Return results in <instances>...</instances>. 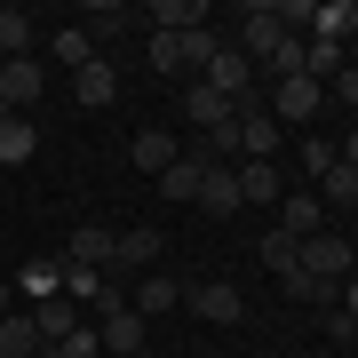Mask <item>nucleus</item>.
I'll return each mask as SVG.
<instances>
[{"mask_svg": "<svg viewBox=\"0 0 358 358\" xmlns=\"http://www.w3.org/2000/svg\"><path fill=\"white\" fill-rule=\"evenodd\" d=\"M32 40H40V24L24 8H0V64H16V56H32Z\"/></svg>", "mask_w": 358, "mask_h": 358, "instance_id": "nucleus-20", "label": "nucleus"}, {"mask_svg": "<svg viewBox=\"0 0 358 358\" xmlns=\"http://www.w3.org/2000/svg\"><path fill=\"white\" fill-rule=\"evenodd\" d=\"M303 48H310L303 32H279V40H271V56H263V72H271V88H279V80H303Z\"/></svg>", "mask_w": 358, "mask_h": 358, "instance_id": "nucleus-19", "label": "nucleus"}, {"mask_svg": "<svg viewBox=\"0 0 358 358\" xmlns=\"http://www.w3.org/2000/svg\"><path fill=\"white\" fill-rule=\"evenodd\" d=\"M279 120H271L263 112V103H247V112H239V159H271V152H279Z\"/></svg>", "mask_w": 358, "mask_h": 358, "instance_id": "nucleus-13", "label": "nucleus"}, {"mask_svg": "<svg viewBox=\"0 0 358 358\" xmlns=\"http://www.w3.org/2000/svg\"><path fill=\"white\" fill-rule=\"evenodd\" d=\"M128 159L143 167V176H167V167H176V136H167V128H143V136L128 143Z\"/></svg>", "mask_w": 358, "mask_h": 358, "instance_id": "nucleus-18", "label": "nucleus"}, {"mask_svg": "<svg viewBox=\"0 0 358 358\" xmlns=\"http://www.w3.org/2000/svg\"><path fill=\"white\" fill-rule=\"evenodd\" d=\"M96 350H103V334H96V327H72L64 343H48L40 358H96Z\"/></svg>", "mask_w": 358, "mask_h": 358, "instance_id": "nucleus-29", "label": "nucleus"}, {"mask_svg": "<svg viewBox=\"0 0 358 358\" xmlns=\"http://www.w3.org/2000/svg\"><path fill=\"white\" fill-rule=\"evenodd\" d=\"M128 24H136V16H128V8H103V0L80 16V32H88V48H96V56H103V40H112V32H128Z\"/></svg>", "mask_w": 358, "mask_h": 358, "instance_id": "nucleus-26", "label": "nucleus"}, {"mask_svg": "<svg viewBox=\"0 0 358 358\" xmlns=\"http://www.w3.org/2000/svg\"><path fill=\"white\" fill-rule=\"evenodd\" d=\"M8 310H16V279H0V319H8Z\"/></svg>", "mask_w": 358, "mask_h": 358, "instance_id": "nucleus-33", "label": "nucleus"}, {"mask_svg": "<svg viewBox=\"0 0 358 358\" xmlns=\"http://www.w3.org/2000/svg\"><path fill=\"white\" fill-rule=\"evenodd\" d=\"M303 271H310V279H334V287H343L350 271H358V247L343 239V231H310V239H303Z\"/></svg>", "mask_w": 358, "mask_h": 358, "instance_id": "nucleus-3", "label": "nucleus"}, {"mask_svg": "<svg viewBox=\"0 0 358 358\" xmlns=\"http://www.w3.org/2000/svg\"><path fill=\"white\" fill-rule=\"evenodd\" d=\"M255 255H263V271H279V279H287V271H303V239H287V231L271 223L263 239H255Z\"/></svg>", "mask_w": 358, "mask_h": 358, "instance_id": "nucleus-22", "label": "nucleus"}, {"mask_svg": "<svg viewBox=\"0 0 358 358\" xmlns=\"http://www.w3.org/2000/svg\"><path fill=\"white\" fill-rule=\"evenodd\" d=\"M279 32H287V24H279V8H271V0H247V24H239V40H231V48H239L247 64H263Z\"/></svg>", "mask_w": 358, "mask_h": 358, "instance_id": "nucleus-7", "label": "nucleus"}, {"mask_svg": "<svg viewBox=\"0 0 358 358\" xmlns=\"http://www.w3.org/2000/svg\"><path fill=\"white\" fill-rule=\"evenodd\" d=\"M223 48V32H152V40H143V64H152V72H167V80H176V72H207V56H215Z\"/></svg>", "mask_w": 358, "mask_h": 358, "instance_id": "nucleus-1", "label": "nucleus"}, {"mask_svg": "<svg viewBox=\"0 0 358 358\" xmlns=\"http://www.w3.org/2000/svg\"><path fill=\"white\" fill-rule=\"evenodd\" d=\"M48 294H64V263H56V255H40V263L16 271V303H48Z\"/></svg>", "mask_w": 358, "mask_h": 358, "instance_id": "nucleus-15", "label": "nucleus"}, {"mask_svg": "<svg viewBox=\"0 0 358 358\" xmlns=\"http://www.w3.org/2000/svg\"><path fill=\"white\" fill-rule=\"evenodd\" d=\"M176 303H183L176 279H136V303L128 310H136V319H159V310H176Z\"/></svg>", "mask_w": 358, "mask_h": 358, "instance_id": "nucleus-25", "label": "nucleus"}, {"mask_svg": "<svg viewBox=\"0 0 358 358\" xmlns=\"http://www.w3.org/2000/svg\"><path fill=\"white\" fill-rule=\"evenodd\" d=\"M279 231H287V239H310V231H327L319 192H287V199H279Z\"/></svg>", "mask_w": 358, "mask_h": 358, "instance_id": "nucleus-14", "label": "nucleus"}, {"mask_svg": "<svg viewBox=\"0 0 358 358\" xmlns=\"http://www.w3.org/2000/svg\"><path fill=\"white\" fill-rule=\"evenodd\" d=\"M143 24H152V32H199L207 8H199V0H152V8H143Z\"/></svg>", "mask_w": 358, "mask_h": 358, "instance_id": "nucleus-16", "label": "nucleus"}, {"mask_svg": "<svg viewBox=\"0 0 358 358\" xmlns=\"http://www.w3.org/2000/svg\"><path fill=\"white\" fill-rule=\"evenodd\" d=\"M112 255H120V231H103V223H80V231H72V247H64V263L103 271V279H112Z\"/></svg>", "mask_w": 358, "mask_h": 358, "instance_id": "nucleus-9", "label": "nucleus"}, {"mask_svg": "<svg viewBox=\"0 0 358 358\" xmlns=\"http://www.w3.org/2000/svg\"><path fill=\"white\" fill-rule=\"evenodd\" d=\"M303 167H310V176H327V167H334V143L310 136V143H303Z\"/></svg>", "mask_w": 358, "mask_h": 358, "instance_id": "nucleus-31", "label": "nucleus"}, {"mask_svg": "<svg viewBox=\"0 0 358 358\" xmlns=\"http://www.w3.org/2000/svg\"><path fill=\"white\" fill-rule=\"evenodd\" d=\"M183 303H192L207 327H239V319H247V294L231 287V279H199V287H183Z\"/></svg>", "mask_w": 358, "mask_h": 358, "instance_id": "nucleus-5", "label": "nucleus"}, {"mask_svg": "<svg viewBox=\"0 0 358 358\" xmlns=\"http://www.w3.org/2000/svg\"><path fill=\"white\" fill-rule=\"evenodd\" d=\"M327 96H334V103H350V112H358V64H343V72H334V80H327Z\"/></svg>", "mask_w": 358, "mask_h": 358, "instance_id": "nucleus-30", "label": "nucleus"}, {"mask_svg": "<svg viewBox=\"0 0 358 358\" xmlns=\"http://www.w3.org/2000/svg\"><path fill=\"white\" fill-rule=\"evenodd\" d=\"M183 103H192V128H199V136H207V128H223V120H239L215 88H207V80H192V88H183Z\"/></svg>", "mask_w": 358, "mask_h": 358, "instance_id": "nucleus-23", "label": "nucleus"}, {"mask_svg": "<svg viewBox=\"0 0 358 358\" xmlns=\"http://www.w3.org/2000/svg\"><path fill=\"white\" fill-rule=\"evenodd\" d=\"M159 255H167V231L159 223H128V231H120V255H112V287L128 279V271H152Z\"/></svg>", "mask_w": 358, "mask_h": 358, "instance_id": "nucleus-6", "label": "nucleus"}, {"mask_svg": "<svg viewBox=\"0 0 358 358\" xmlns=\"http://www.w3.org/2000/svg\"><path fill=\"white\" fill-rule=\"evenodd\" d=\"M310 40L350 48V40H358V0H310Z\"/></svg>", "mask_w": 358, "mask_h": 358, "instance_id": "nucleus-12", "label": "nucleus"}, {"mask_svg": "<svg viewBox=\"0 0 358 358\" xmlns=\"http://www.w3.org/2000/svg\"><path fill=\"white\" fill-rule=\"evenodd\" d=\"M40 96H48V64H40V56H16V64H0V103H8L16 120H24Z\"/></svg>", "mask_w": 358, "mask_h": 358, "instance_id": "nucleus-4", "label": "nucleus"}, {"mask_svg": "<svg viewBox=\"0 0 358 358\" xmlns=\"http://www.w3.org/2000/svg\"><path fill=\"white\" fill-rule=\"evenodd\" d=\"M239 199H247V207H271V215H279V199H287L279 159H239Z\"/></svg>", "mask_w": 358, "mask_h": 358, "instance_id": "nucleus-10", "label": "nucleus"}, {"mask_svg": "<svg viewBox=\"0 0 358 358\" xmlns=\"http://www.w3.org/2000/svg\"><path fill=\"white\" fill-rule=\"evenodd\" d=\"M334 159H343V167H358V136H350V143H334Z\"/></svg>", "mask_w": 358, "mask_h": 358, "instance_id": "nucleus-34", "label": "nucleus"}, {"mask_svg": "<svg viewBox=\"0 0 358 358\" xmlns=\"http://www.w3.org/2000/svg\"><path fill=\"white\" fill-rule=\"evenodd\" d=\"M0 120H8V103H0Z\"/></svg>", "mask_w": 358, "mask_h": 358, "instance_id": "nucleus-35", "label": "nucleus"}, {"mask_svg": "<svg viewBox=\"0 0 358 358\" xmlns=\"http://www.w3.org/2000/svg\"><path fill=\"white\" fill-rule=\"evenodd\" d=\"M343 319L358 327V279H343Z\"/></svg>", "mask_w": 358, "mask_h": 358, "instance_id": "nucleus-32", "label": "nucleus"}, {"mask_svg": "<svg viewBox=\"0 0 358 358\" xmlns=\"http://www.w3.org/2000/svg\"><path fill=\"white\" fill-rule=\"evenodd\" d=\"M319 103H327V88L319 80H279V88H263V112L279 120V128H310V120H319Z\"/></svg>", "mask_w": 358, "mask_h": 358, "instance_id": "nucleus-2", "label": "nucleus"}, {"mask_svg": "<svg viewBox=\"0 0 358 358\" xmlns=\"http://www.w3.org/2000/svg\"><path fill=\"white\" fill-rule=\"evenodd\" d=\"M199 176H207V152H176V167L159 176V199H199Z\"/></svg>", "mask_w": 358, "mask_h": 358, "instance_id": "nucleus-17", "label": "nucleus"}, {"mask_svg": "<svg viewBox=\"0 0 358 358\" xmlns=\"http://www.w3.org/2000/svg\"><path fill=\"white\" fill-rule=\"evenodd\" d=\"M199 207L207 215H239V159H207V176H199Z\"/></svg>", "mask_w": 358, "mask_h": 358, "instance_id": "nucleus-8", "label": "nucleus"}, {"mask_svg": "<svg viewBox=\"0 0 358 358\" xmlns=\"http://www.w3.org/2000/svg\"><path fill=\"white\" fill-rule=\"evenodd\" d=\"M32 152H40V128H32V120H16V112H8V120H0V167H24Z\"/></svg>", "mask_w": 358, "mask_h": 358, "instance_id": "nucleus-21", "label": "nucleus"}, {"mask_svg": "<svg viewBox=\"0 0 358 358\" xmlns=\"http://www.w3.org/2000/svg\"><path fill=\"white\" fill-rule=\"evenodd\" d=\"M48 56H56V64H64V80H72V72H80V64H88V56H96V48H88V32H80V24H64V32H56V40H48Z\"/></svg>", "mask_w": 358, "mask_h": 358, "instance_id": "nucleus-28", "label": "nucleus"}, {"mask_svg": "<svg viewBox=\"0 0 358 358\" xmlns=\"http://www.w3.org/2000/svg\"><path fill=\"white\" fill-rule=\"evenodd\" d=\"M32 350H40L32 310H8V319H0V358H32Z\"/></svg>", "mask_w": 358, "mask_h": 358, "instance_id": "nucleus-24", "label": "nucleus"}, {"mask_svg": "<svg viewBox=\"0 0 358 358\" xmlns=\"http://www.w3.org/2000/svg\"><path fill=\"white\" fill-rule=\"evenodd\" d=\"M319 207H358V167L334 159L327 176H319Z\"/></svg>", "mask_w": 358, "mask_h": 358, "instance_id": "nucleus-27", "label": "nucleus"}, {"mask_svg": "<svg viewBox=\"0 0 358 358\" xmlns=\"http://www.w3.org/2000/svg\"><path fill=\"white\" fill-rule=\"evenodd\" d=\"M112 96H120V64H112V56H88V64L72 72V103H88V112H103Z\"/></svg>", "mask_w": 358, "mask_h": 358, "instance_id": "nucleus-11", "label": "nucleus"}]
</instances>
